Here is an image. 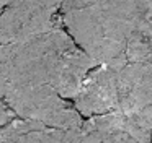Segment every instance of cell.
Here are the masks:
<instances>
[{
	"label": "cell",
	"mask_w": 152,
	"mask_h": 143,
	"mask_svg": "<svg viewBox=\"0 0 152 143\" xmlns=\"http://www.w3.org/2000/svg\"><path fill=\"white\" fill-rule=\"evenodd\" d=\"M98 62L92 58L64 26L26 41L0 44V99L8 84H51L74 99L85 77Z\"/></svg>",
	"instance_id": "1"
},
{
	"label": "cell",
	"mask_w": 152,
	"mask_h": 143,
	"mask_svg": "<svg viewBox=\"0 0 152 143\" xmlns=\"http://www.w3.org/2000/svg\"><path fill=\"white\" fill-rule=\"evenodd\" d=\"M62 23L72 39L98 64L121 68L134 26L98 3L62 12Z\"/></svg>",
	"instance_id": "2"
},
{
	"label": "cell",
	"mask_w": 152,
	"mask_h": 143,
	"mask_svg": "<svg viewBox=\"0 0 152 143\" xmlns=\"http://www.w3.org/2000/svg\"><path fill=\"white\" fill-rule=\"evenodd\" d=\"M2 99L18 117L39 120L64 130H82V114L51 84H8Z\"/></svg>",
	"instance_id": "3"
},
{
	"label": "cell",
	"mask_w": 152,
	"mask_h": 143,
	"mask_svg": "<svg viewBox=\"0 0 152 143\" xmlns=\"http://www.w3.org/2000/svg\"><path fill=\"white\" fill-rule=\"evenodd\" d=\"M62 0H8L0 12V44L20 42L64 26Z\"/></svg>",
	"instance_id": "4"
},
{
	"label": "cell",
	"mask_w": 152,
	"mask_h": 143,
	"mask_svg": "<svg viewBox=\"0 0 152 143\" xmlns=\"http://www.w3.org/2000/svg\"><path fill=\"white\" fill-rule=\"evenodd\" d=\"M152 106L118 109L90 116L82 124L80 142H151Z\"/></svg>",
	"instance_id": "5"
},
{
	"label": "cell",
	"mask_w": 152,
	"mask_h": 143,
	"mask_svg": "<svg viewBox=\"0 0 152 143\" xmlns=\"http://www.w3.org/2000/svg\"><path fill=\"white\" fill-rule=\"evenodd\" d=\"M118 72V67L108 64H98L88 72L79 93L72 99L82 116L105 114L119 107Z\"/></svg>",
	"instance_id": "6"
},
{
	"label": "cell",
	"mask_w": 152,
	"mask_h": 143,
	"mask_svg": "<svg viewBox=\"0 0 152 143\" xmlns=\"http://www.w3.org/2000/svg\"><path fill=\"white\" fill-rule=\"evenodd\" d=\"M118 94L121 109L152 106V57L128 62L119 68Z\"/></svg>",
	"instance_id": "7"
},
{
	"label": "cell",
	"mask_w": 152,
	"mask_h": 143,
	"mask_svg": "<svg viewBox=\"0 0 152 143\" xmlns=\"http://www.w3.org/2000/svg\"><path fill=\"white\" fill-rule=\"evenodd\" d=\"M0 142H80V132L17 116L0 129Z\"/></svg>",
	"instance_id": "8"
},
{
	"label": "cell",
	"mask_w": 152,
	"mask_h": 143,
	"mask_svg": "<svg viewBox=\"0 0 152 143\" xmlns=\"http://www.w3.org/2000/svg\"><path fill=\"white\" fill-rule=\"evenodd\" d=\"M98 5L139 28L149 13V0H96Z\"/></svg>",
	"instance_id": "9"
},
{
	"label": "cell",
	"mask_w": 152,
	"mask_h": 143,
	"mask_svg": "<svg viewBox=\"0 0 152 143\" xmlns=\"http://www.w3.org/2000/svg\"><path fill=\"white\" fill-rule=\"evenodd\" d=\"M96 3V0H62V8L61 12H67V10H75V8H83Z\"/></svg>",
	"instance_id": "10"
},
{
	"label": "cell",
	"mask_w": 152,
	"mask_h": 143,
	"mask_svg": "<svg viewBox=\"0 0 152 143\" xmlns=\"http://www.w3.org/2000/svg\"><path fill=\"white\" fill-rule=\"evenodd\" d=\"M13 117H17V114L8 107V104L5 103L4 99H0V129H2L5 124L10 122Z\"/></svg>",
	"instance_id": "11"
},
{
	"label": "cell",
	"mask_w": 152,
	"mask_h": 143,
	"mask_svg": "<svg viewBox=\"0 0 152 143\" xmlns=\"http://www.w3.org/2000/svg\"><path fill=\"white\" fill-rule=\"evenodd\" d=\"M7 3H8V0H0V12L4 10V6L7 5Z\"/></svg>",
	"instance_id": "12"
}]
</instances>
